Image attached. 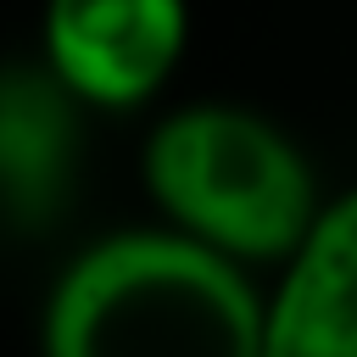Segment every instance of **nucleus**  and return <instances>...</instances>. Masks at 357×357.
Masks as SVG:
<instances>
[{"label": "nucleus", "instance_id": "obj_4", "mask_svg": "<svg viewBox=\"0 0 357 357\" xmlns=\"http://www.w3.org/2000/svg\"><path fill=\"white\" fill-rule=\"evenodd\" d=\"M262 357H357V184L324 195L262 290Z\"/></svg>", "mask_w": 357, "mask_h": 357}, {"label": "nucleus", "instance_id": "obj_5", "mask_svg": "<svg viewBox=\"0 0 357 357\" xmlns=\"http://www.w3.org/2000/svg\"><path fill=\"white\" fill-rule=\"evenodd\" d=\"M84 106L33 61L0 67V218L17 229H50L78 184Z\"/></svg>", "mask_w": 357, "mask_h": 357}, {"label": "nucleus", "instance_id": "obj_1", "mask_svg": "<svg viewBox=\"0 0 357 357\" xmlns=\"http://www.w3.org/2000/svg\"><path fill=\"white\" fill-rule=\"evenodd\" d=\"M39 357H262V284L162 223L112 229L56 268Z\"/></svg>", "mask_w": 357, "mask_h": 357}, {"label": "nucleus", "instance_id": "obj_3", "mask_svg": "<svg viewBox=\"0 0 357 357\" xmlns=\"http://www.w3.org/2000/svg\"><path fill=\"white\" fill-rule=\"evenodd\" d=\"M190 0H39V61L84 112H145L190 56Z\"/></svg>", "mask_w": 357, "mask_h": 357}, {"label": "nucleus", "instance_id": "obj_2", "mask_svg": "<svg viewBox=\"0 0 357 357\" xmlns=\"http://www.w3.org/2000/svg\"><path fill=\"white\" fill-rule=\"evenodd\" d=\"M139 190L162 229L273 273L324 206L307 145L240 100L167 106L139 139Z\"/></svg>", "mask_w": 357, "mask_h": 357}]
</instances>
